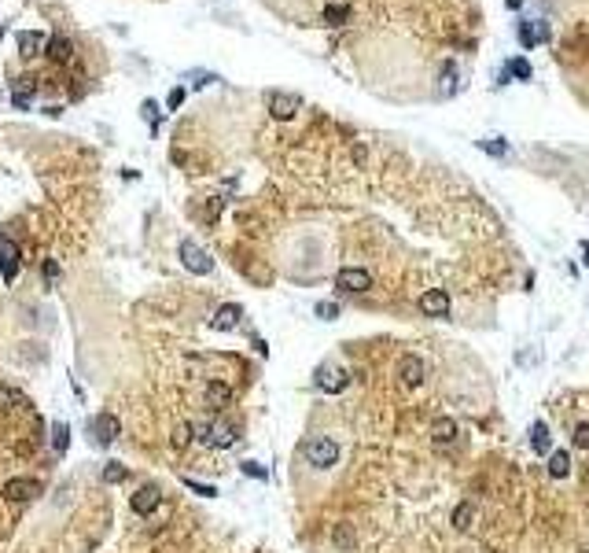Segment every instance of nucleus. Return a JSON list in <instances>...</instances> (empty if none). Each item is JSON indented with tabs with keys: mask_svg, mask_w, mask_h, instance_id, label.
I'll list each match as a JSON object with an SVG mask.
<instances>
[{
	"mask_svg": "<svg viewBox=\"0 0 589 553\" xmlns=\"http://www.w3.org/2000/svg\"><path fill=\"white\" fill-rule=\"evenodd\" d=\"M196 435L210 446V450H225V446H232L236 439H240V428H236L232 421H225V417H214L207 424H196Z\"/></svg>",
	"mask_w": 589,
	"mask_h": 553,
	"instance_id": "1",
	"label": "nucleus"
},
{
	"mask_svg": "<svg viewBox=\"0 0 589 553\" xmlns=\"http://www.w3.org/2000/svg\"><path fill=\"white\" fill-rule=\"evenodd\" d=\"M302 457L313 469H331V465L339 461V443L331 439V435H313V439H306Z\"/></svg>",
	"mask_w": 589,
	"mask_h": 553,
	"instance_id": "2",
	"label": "nucleus"
},
{
	"mask_svg": "<svg viewBox=\"0 0 589 553\" xmlns=\"http://www.w3.org/2000/svg\"><path fill=\"white\" fill-rule=\"evenodd\" d=\"M177 254H180V262H185V270H188V273H196V276H207V273L214 270L210 251H207V248H199L196 240H180Z\"/></svg>",
	"mask_w": 589,
	"mask_h": 553,
	"instance_id": "3",
	"label": "nucleus"
},
{
	"mask_svg": "<svg viewBox=\"0 0 589 553\" xmlns=\"http://www.w3.org/2000/svg\"><path fill=\"white\" fill-rule=\"evenodd\" d=\"M335 288L339 292H350V295L369 292L372 288V273L361 270V265H342V270L335 273Z\"/></svg>",
	"mask_w": 589,
	"mask_h": 553,
	"instance_id": "4",
	"label": "nucleus"
},
{
	"mask_svg": "<svg viewBox=\"0 0 589 553\" xmlns=\"http://www.w3.org/2000/svg\"><path fill=\"white\" fill-rule=\"evenodd\" d=\"M89 432H92L96 446H111L118 439V432H122V424H118L114 413H96V417L89 421Z\"/></svg>",
	"mask_w": 589,
	"mask_h": 553,
	"instance_id": "5",
	"label": "nucleus"
},
{
	"mask_svg": "<svg viewBox=\"0 0 589 553\" xmlns=\"http://www.w3.org/2000/svg\"><path fill=\"white\" fill-rule=\"evenodd\" d=\"M313 384H317L320 391H328V395H339V391L350 384V376H347V369H342V365H331V361H324V365L317 369Z\"/></svg>",
	"mask_w": 589,
	"mask_h": 553,
	"instance_id": "6",
	"label": "nucleus"
},
{
	"mask_svg": "<svg viewBox=\"0 0 589 553\" xmlns=\"http://www.w3.org/2000/svg\"><path fill=\"white\" fill-rule=\"evenodd\" d=\"M269 111H273V119H280V122H287V119H295L298 111H302V97L298 92H269Z\"/></svg>",
	"mask_w": 589,
	"mask_h": 553,
	"instance_id": "7",
	"label": "nucleus"
},
{
	"mask_svg": "<svg viewBox=\"0 0 589 553\" xmlns=\"http://www.w3.org/2000/svg\"><path fill=\"white\" fill-rule=\"evenodd\" d=\"M19 259H23V251H19V243L12 237H0V276H4L8 284L19 276Z\"/></svg>",
	"mask_w": 589,
	"mask_h": 553,
	"instance_id": "8",
	"label": "nucleus"
},
{
	"mask_svg": "<svg viewBox=\"0 0 589 553\" xmlns=\"http://www.w3.org/2000/svg\"><path fill=\"white\" fill-rule=\"evenodd\" d=\"M0 494H4L8 502H30V498L41 494V483L26 480V476H15V480H8L4 487H0Z\"/></svg>",
	"mask_w": 589,
	"mask_h": 553,
	"instance_id": "9",
	"label": "nucleus"
},
{
	"mask_svg": "<svg viewBox=\"0 0 589 553\" xmlns=\"http://www.w3.org/2000/svg\"><path fill=\"white\" fill-rule=\"evenodd\" d=\"M158 502H163V491H158L155 483H144L141 491H136V494L130 498V505H133V513H136V516H152L155 509H158Z\"/></svg>",
	"mask_w": 589,
	"mask_h": 553,
	"instance_id": "10",
	"label": "nucleus"
},
{
	"mask_svg": "<svg viewBox=\"0 0 589 553\" xmlns=\"http://www.w3.org/2000/svg\"><path fill=\"white\" fill-rule=\"evenodd\" d=\"M398 380L405 388H420L424 384V361H420V354H402L398 358Z\"/></svg>",
	"mask_w": 589,
	"mask_h": 553,
	"instance_id": "11",
	"label": "nucleus"
},
{
	"mask_svg": "<svg viewBox=\"0 0 589 553\" xmlns=\"http://www.w3.org/2000/svg\"><path fill=\"white\" fill-rule=\"evenodd\" d=\"M431 443H435L438 454L449 450V446L457 443V421L453 417H435V424H431Z\"/></svg>",
	"mask_w": 589,
	"mask_h": 553,
	"instance_id": "12",
	"label": "nucleus"
},
{
	"mask_svg": "<svg viewBox=\"0 0 589 553\" xmlns=\"http://www.w3.org/2000/svg\"><path fill=\"white\" fill-rule=\"evenodd\" d=\"M240 317H243V306H240V303H225V306H218V310H214L210 328H214V332H232V328L240 325Z\"/></svg>",
	"mask_w": 589,
	"mask_h": 553,
	"instance_id": "13",
	"label": "nucleus"
},
{
	"mask_svg": "<svg viewBox=\"0 0 589 553\" xmlns=\"http://www.w3.org/2000/svg\"><path fill=\"white\" fill-rule=\"evenodd\" d=\"M420 310L427 317H449V292H442V288L424 292L420 295Z\"/></svg>",
	"mask_w": 589,
	"mask_h": 553,
	"instance_id": "14",
	"label": "nucleus"
},
{
	"mask_svg": "<svg viewBox=\"0 0 589 553\" xmlns=\"http://www.w3.org/2000/svg\"><path fill=\"white\" fill-rule=\"evenodd\" d=\"M45 48H48V37L45 34H37V30H23V34H19V52H23L26 59L41 56Z\"/></svg>",
	"mask_w": 589,
	"mask_h": 553,
	"instance_id": "15",
	"label": "nucleus"
},
{
	"mask_svg": "<svg viewBox=\"0 0 589 553\" xmlns=\"http://www.w3.org/2000/svg\"><path fill=\"white\" fill-rule=\"evenodd\" d=\"M207 402H210V410H229V402H232V388L229 384H221V380H210L207 384Z\"/></svg>",
	"mask_w": 589,
	"mask_h": 553,
	"instance_id": "16",
	"label": "nucleus"
},
{
	"mask_svg": "<svg viewBox=\"0 0 589 553\" xmlns=\"http://www.w3.org/2000/svg\"><path fill=\"white\" fill-rule=\"evenodd\" d=\"M45 56H48V59H56V63H67V59L74 56V45H70V37H63V34H52V37H48V48H45Z\"/></svg>",
	"mask_w": 589,
	"mask_h": 553,
	"instance_id": "17",
	"label": "nucleus"
},
{
	"mask_svg": "<svg viewBox=\"0 0 589 553\" xmlns=\"http://www.w3.org/2000/svg\"><path fill=\"white\" fill-rule=\"evenodd\" d=\"M549 476H552V480H567V476H571V454H567V450H552L549 454Z\"/></svg>",
	"mask_w": 589,
	"mask_h": 553,
	"instance_id": "18",
	"label": "nucleus"
},
{
	"mask_svg": "<svg viewBox=\"0 0 589 553\" xmlns=\"http://www.w3.org/2000/svg\"><path fill=\"white\" fill-rule=\"evenodd\" d=\"M530 446L538 454H549L552 450V435H549V424L545 421H534V428H530Z\"/></svg>",
	"mask_w": 589,
	"mask_h": 553,
	"instance_id": "19",
	"label": "nucleus"
},
{
	"mask_svg": "<svg viewBox=\"0 0 589 553\" xmlns=\"http://www.w3.org/2000/svg\"><path fill=\"white\" fill-rule=\"evenodd\" d=\"M34 92H37V85L30 81V78H23V81L15 85V92H12V103H15L19 111H26V108H30V100H34Z\"/></svg>",
	"mask_w": 589,
	"mask_h": 553,
	"instance_id": "20",
	"label": "nucleus"
},
{
	"mask_svg": "<svg viewBox=\"0 0 589 553\" xmlns=\"http://www.w3.org/2000/svg\"><path fill=\"white\" fill-rule=\"evenodd\" d=\"M67 443H70V424L67 421H56V424H52V450L67 454Z\"/></svg>",
	"mask_w": 589,
	"mask_h": 553,
	"instance_id": "21",
	"label": "nucleus"
},
{
	"mask_svg": "<svg viewBox=\"0 0 589 553\" xmlns=\"http://www.w3.org/2000/svg\"><path fill=\"white\" fill-rule=\"evenodd\" d=\"M519 41L523 48H534L538 41H545V26H534V23H519Z\"/></svg>",
	"mask_w": 589,
	"mask_h": 553,
	"instance_id": "22",
	"label": "nucleus"
},
{
	"mask_svg": "<svg viewBox=\"0 0 589 553\" xmlns=\"http://www.w3.org/2000/svg\"><path fill=\"white\" fill-rule=\"evenodd\" d=\"M438 92H442V97L457 92V67H453V63H446L442 74H438Z\"/></svg>",
	"mask_w": 589,
	"mask_h": 553,
	"instance_id": "23",
	"label": "nucleus"
},
{
	"mask_svg": "<svg viewBox=\"0 0 589 553\" xmlns=\"http://www.w3.org/2000/svg\"><path fill=\"white\" fill-rule=\"evenodd\" d=\"M471 520H475V505H471V502H460L457 513H453V527H457V531H468Z\"/></svg>",
	"mask_w": 589,
	"mask_h": 553,
	"instance_id": "24",
	"label": "nucleus"
},
{
	"mask_svg": "<svg viewBox=\"0 0 589 553\" xmlns=\"http://www.w3.org/2000/svg\"><path fill=\"white\" fill-rule=\"evenodd\" d=\"M196 439V424H188V421H180L177 428H174V450H185V446Z\"/></svg>",
	"mask_w": 589,
	"mask_h": 553,
	"instance_id": "25",
	"label": "nucleus"
},
{
	"mask_svg": "<svg viewBox=\"0 0 589 553\" xmlns=\"http://www.w3.org/2000/svg\"><path fill=\"white\" fill-rule=\"evenodd\" d=\"M12 406H26L23 391H15V388H0V410H12Z\"/></svg>",
	"mask_w": 589,
	"mask_h": 553,
	"instance_id": "26",
	"label": "nucleus"
},
{
	"mask_svg": "<svg viewBox=\"0 0 589 553\" xmlns=\"http://www.w3.org/2000/svg\"><path fill=\"white\" fill-rule=\"evenodd\" d=\"M41 273H45V284H48V288H56V284L63 281V270H59V262H56V259H45Z\"/></svg>",
	"mask_w": 589,
	"mask_h": 553,
	"instance_id": "27",
	"label": "nucleus"
},
{
	"mask_svg": "<svg viewBox=\"0 0 589 553\" xmlns=\"http://www.w3.org/2000/svg\"><path fill=\"white\" fill-rule=\"evenodd\" d=\"M331 542H335V546H342V550H350V546H353V531H350V524H335V527H331Z\"/></svg>",
	"mask_w": 589,
	"mask_h": 553,
	"instance_id": "28",
	"label": "nucleus"
},
{
	"mask_svg": "<svg viewBox=\"0 0 589 553\" xmlns=\"http://www.w3.org/2000/svg\"><path fill=\"white\" fill-rule=\"evenodd\" d=\"M505 78L530 81V63H527V59H512V63H508V70H505Z\"/></svg>",
	"mask_w": 589,
	"mask_h": 553,
	"instance_id": "29",
	"label": "nucleus"
},
{
	"mask_svg": "<svg viewBox=\"0 0 589 553\" xmlns=\"http://www.w3.org/2000/svg\"><path fill=\"white\" fill-rule=\"evenodd\" d=\"M347 19H350V8H342V4L324 8V23H328V26H342Z\"/></svg>",
	"mask_w": 589,
	"mask_h": 553,
	"instance_id": "30",
	"label": "nucleus"
},
{
	"mask_svg": "<svg viewBox=\"0 0 589 553\" xmlns=\"http://www.w3.org/2000/svg\"><path fill=\"white\" fill-rule=\"evenodd\" d=\"M185 81H192V89H203V85L218 81V74H210V70H188V74H185Z\"/></svg>",
	"mask_w": 589,
	"mask_h": 553,
	"instance_id": "31",
	"label": "nucleus"
},
{
	"mask_svg": "<svg viewBox=\"0 0 589 553\" xmlns=\"http://www.w3.org/2000/svg\"><path fill=\"white\" fill-rule=\"evenodd\" d=\"M122 480H125V465L107 461V465H103V483H122Z\"/></svg>",
	"mask_w": 589,
	"mask_h": 553,
	"instance_id": "32",
	"label": "nucleus"
},
{
	"mask_svg": "<svg viewBox=\"0 0 589 553\" xmlns=\"http://www.w3.org/2000/svg\"><path fill=\"white\" fill-rule=\"evenodd\" d=\"M479 148H483V152H490V155H497V159H505V155H508V144L501 141V137H490V141H479Z\"/></svg>",
	"mask_w": 589,
	"mask_h": 553,
	"instance_id": "33",
	"label": "nucleus"
},
{
	"mask_svg": "<svg viewBox=\"0 0 589 553\" xmlns=\"http://www.w3.org/2000/svg\"><path fill=\"white\" fill-rule=\"evenodd\" d=\"M571 443L578 446V450H589V421L575 424V435H571Z\"/></svg>",
	"mask_w": 589,
	"mask_h": 553,
	"instance_id": "34",
	"label": "nucleus"
},
{
	"mask_svg": "<svg viewBox=\"0 0 589 553\" xmlns=\"http://www.w3.org/2000/svg\"><path fill=\"white\" fill-rule=\"evenodd\" d=\"M141 114H144V122H152V130H158V103L155 100H144V108H141Z\"/></svg>",
	"mask_w": 589,
	"mask_h": 553,
	"instance_id": "35",
	"label": "nucleus"
},
{
	"mask_svg": "<svg viewBox=\"0 0 589 553\" xmlns=\"http://www.w3.org/2000/svg\"><path fill=\"white\" fill-rule=\"evenodd\" d=\"M313 310H317L320 321H335V317H339V306H335V303H317Z\"/></svg>",
	"mask_w": 589,
	"mask_h": 553,
	"instance_id": "36",
	"label": "nucleus"
},
{
	"mask_svg": "<svg viewBox=\"0 0 589 553\" xmlns=\"http://www.w3.org/2000/svg\"><path fill=\"white\" fill-rule=\"evenodd\" d=\"M185 487H188V491H196V494H203V498H214V494H218L210 483H199V480H185Z\"/></svg>",
	"mask_w": 589,
	"mask_h": 553,
	"instance_id": "37",
	"label": "nucleus"
},
{
	"mask_svg": "<svg viewBox=\"0 0 589 553\" xmlns=\"http://www.w3.org/2000/svg\"><path fill=\"white\" fill-rule=\"evenodd\" d=\"M240 469H243V472H247V476H251V480H265V476H269V472H265V469H262V465H258V461H243V465H240Z\"/></svg>",
	"mask_w": 589,
	"mask_h": 553,
	"instance_id": "38",
	"label": "nucleus"
},
{
	"mask_svg": "<svg viewBox=\"0 0 589 553\" xmlns=\"http://www.w3.org/2000/svg\"><path fill=\"white\" fill-rule=\"evenodd\" d=\"M166 103H169V108H180V103H185V85H177V89H169V97H166Z\"/></svg>",
	"mask_w": 589,
	"mask_h": 553,
	"instance_id": "39",
	"label": "nucleus"
},
{
	"mask_svg": "<svg viewBox=\"0 0 589 553\" xmlns=\"http://www.w3.org/2000/svg\"><path fill=\"white\" fill-rule=\"evenodd\" d=\"M582 254H586V259H582V262H586V265H589V240H586V243H582Z\"/></svg>",
	"mask_w": 589,
	"mask_h": 553,
	"instance_id": "40",
	"label": "nucleus"
},
{
	"mask_svg": "<svg viewBox=\"0 0 589 553\" xmlns=\"http://www.w3.org/2000/svg\"><path fill=\"white\" fill-rule=\"evenodd\" d=\"M505 4H508V8H519V4H523V0H505Z\"/></svg>",
	"mask_w": 589,
	"mask_h": 553,
	"instance_id": "41",
	"label": "nucleus"
},
{
	"mask_svg": "<svg viewBox=\"0 0 589 553\" xmlns=\"http://www.w3.org/2000/svg\"><path fill=\"white\" fill-rule=\"evenodd\" d=\"M0 41H4V23H0Z\"/></svg>",
	"mask_w": 589,
	"mask_h": 553,
	"instance_id": "42",
	"label": "nucleus"
},
{
	"mask_svg": "<svg viewBox=\"0 0 589 553\" xmlns=\"http://www.w3.org/2000/svg\"><path fill=\"white\" fill-rule=\"evenodd\" d=\"M0 89H4V85H0Z\"/></svg>",
	"mask_w": 589,
	"mask_h": 553,
	"instance_id": "43",
	"label": "nucleus"
}]
</instances>
